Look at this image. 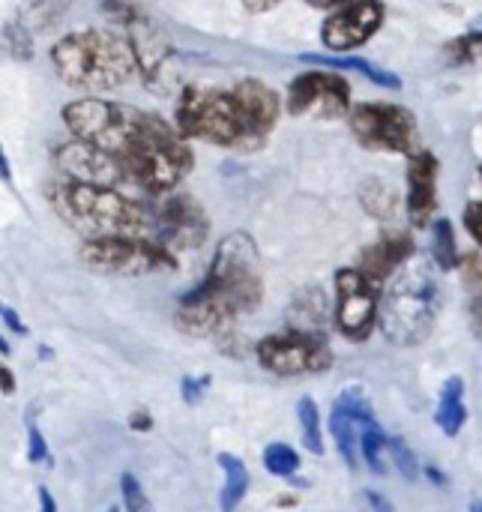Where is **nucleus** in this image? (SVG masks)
Returning <instances> with one entry per match:
<instances>
[{
  "label": "nucleus",
  "instance_id": "c9c22d12",
  "mask_svg": "<svg viewBox=\"0 0 482 512\" xmlns=\"http://www.w3.org/2000/svg\"><path fill=\"white\" fill-rule=\"evenodd\" d=\"M0 318L6 321V327H9L12 333H27V330H24V324H21V318H18V312H15V309H9V306H3V303H0Z\"/></svg>",
  "mask_w": 482,
  "mask_h": 512
},
{
  "label": "nucleus",
  "instance_id": "aec40b11",
  "mask_svg": "<svg viewBox=\"0 0 482 512\" xmlns=\"http://www.w3.org/2000/svg\"><path fill=\"white\" fill-rule=\"evenodd\" d=\"M219 468L225 474V486L219 492V507H222V512H234L249 492V468L243 459H237L231 453L219 456Z\"/></svg>",
  "mask_w": 482,
  "mask_h": 512
},
{
  "label": "nucleus",
  "instance_id": "4be33fe9",
  "mask_svg": "<svg viewBox=\"0 0 482 512\" xmlns=\"http://www.w3.org/2000/svg\"><path fill=\"white\" fill-rule=\"evenodd\" d=\"M69 3L72 0H24V6L18 12V24L27 27L30 33L48 30V27H54L66 15Z\"/></svg>",
  "mask_w": 482,
  "mask_h": 512
},
{
  "label": "nucleus",
  "instance_id": "39448f33",
  "mask_svg": "<svg viewBox=\"0 0 482 512\" xmlns=\"http://www.w3.org/2000/svg\"><path fill=\"white\" fill-rule=\"evenodd\" d=\"M63 120L72 138L93 144L114 156H129L162 126L159 114L138 111L132 105L108 102V99H75L63 108Z\"/></svg>",
  "mask_w": 482,
  "mask_h": 512
},
{
  "label": "nucleus",
  "instance_id": "72a5a7b5",
  "mask_svg": "<svg viewBox=\"0 0 482 512\" xmlns=\"http://www.w3.org/2000/svg\"><path fill=\"white\" fill-rule=\"evenodd\" d=\"M465 228H468V234L482 246V198L471 201L465 207Z\"/></svg>",
  "mask_w": 482,
  "mask_h": 512
},
{
  "label": "nucleus",
  "instance_id": "f03ea898",
  "mask_svg": "<svg viewBox=\"0 0 482 512\" xmlns=\"http://www.w3.org/2000/svg\"><path fill=\"white\" fill-rule=\"evenodd\" d=\"M261 294L264 279L258 246L249 234L234 231L219 243L201 285L180 297L174 324L186 336H213L237 315L255 312Z\"/></svg>",
  "mask_w": 482,
  "mask_h": 512
},
{
  "label": "nucleus",
  "instance_id": "7ed1b4c3",
  "mask_svg": "<svg viewBox=\"0 0 482 512\" xmlns=\"http://www.w3.org/2000/svg\"><path fill=\"white\" fill-rule=\"evenodd\" d=\"M57 213L87 237H147L156 234L153 207L138 198L120 195L114 189H99L87 183H63L51 192Z\"/></svg>",
  "mask_w": 482,
  "mask_h": 512
},
{
  "label": "nucleus",
  "instance_id": "1a4fd4ad",
  "mask_svg": "<svg viewBox=\"0 0 482 512\" xmlns=\"http://www.w3.org/2000/svg\"><path fill=\"white\" fill-rule=\"evenodd\" d=\"M258 363L282 378L297 375H321L333 363V351L321 333H303V330H285L273 333L258 345Z\"/></svg>",
  "mask_w": 482,
  "mask_h": 512
},
{
  "label": "nucleus",
  "instance_id": "49530a36",
  "mask_svg": "<svg viewBox=\"0 0 482 512\" xmlns=\"http://www.w3.org/2000/svg\"><path fill=\"white\" fill-rule=\"evenodd\" d=\"M480 180H482V165H480Z\"/></svg>",
  "mask_w": 482,
  "mask_h": 512
},
{
  "label": "nucleus",
  "instance_id": "b1692460",
  "mask_svg": "<svg viewBox=\"0 0 482 512\" xmlns=\"http://www.w3.org/2000/svg\"><path fill=\"white\" fill-rule=\"evenodd\" d=\"M360 456L375 474H387V435L381 426H360Z\"/></svg>",
  "mask_w": 482,
  "mask_h": 512
},
{
  "label": "nucleus",
  "instance_id": "dca6fc26",
  "mask_svg": "<svg viewBox=\"0 0 482 512\" xmlns=\"http://www.w3.org/2000/svg\"><path fill=\"white\" fill-rule=\"evenodd\" d=\"M414 255V240H411V234H387V237H381L375 246H369L363 255H360V273L363 276H369L378 288H381V282L387 279V276H393L408 258Z\"/></svg>",
  "mask_w": 482,
  "mask_h": 512
},
{
  "label": "nucleus",
  "instance_id": "9d476101",
  "mask_svg": "<svg viewBox=\"0 0 482 512\" xmlns=\"http://www.w3.org/2000/svg\"><path fill=\"white\" fill-rule=\"evenodd\" d=\"M57 165L63 168V174H69L75 183H87V186H99V189H114L120 195H141L135 177L129 174L126 162L114 153H105L93 144L84 141H69L63 147L54 150Z\"/></svg>",
  "mask_w": 482,
  "mask_h": 512
},
{
  "label": "nucleus",
  "instance_id": "a19ab883",
  "mask_svg": "<svg viewBox=\"0 0 482 512\" xmlns=\"http://www.w3.org/2000/svg\"><path fill=\"white\" fill-rule=\"evenodd\" d=\"M36 492H39V512H57V504H54V498H51V492L45 486H39Z\"/></svg>",
  "mask_w": 482,
  "mask_h": 512
},
{
  "label": "nucleus",
  "instance_id": "bb28decb",
  "mask_svg": "<svg viewBox=\"0 0 482 512\" xmlns=\"http://www.w3.org/2000/svg\"><path fill=\"white\" fill-rule=\"evenodd\" d=\"M0 51L15 57V60H30L33 57V48H30V30L21 27L18 21L12 24H3L0 27Z\"/></svg>",
  "mask_w": 482,
  "mask_h": 512
},
{
  "label": "nucleus",
  "instance_id": "9b49d317",
  "mask_svg": "<svg viewBox=\"0 0 482 512\" xmlns=\"http://www.w3.org/2000/svg\"><path fill=\"white\" fill-rule=\"evenodd\" d=\"M288 111L294 117L336 120L351 111V84L339 72H300L288 84Z\"/></svg>",
  "mask_w": 482,
  "mask_h": 512
},
{
  "label": "nucleus",
  "instance_id": "7c9ffc66",
  "mask_svg": "<svg viewBox=\"0 0 482 512\" xmlns=\"http://www.w3.org/2000/svg\"><path fill=\"white\" fill-rule=\"evenodd\" d=\"M387 453L393 456L396 468H399L405 477H417V474H420L417 459H414V453L408 450V444H405L402 438H387Z\"/></svg>",
  "mask_w": 482,
  "mask_h": 512
},
{
  "label": "nucleus",
  "instance_id": "423d86ee",
  "mask_svg": "<svg viewBox=\"0 0 482 512\" xmlns=\"http://www.w3.org/2000/svg\"><path fill=\"white\" fill-rule=\"evenodd\" d=\"M438 309H441V285L435 273L426 264H411L393 279L378 309V324L393 345L411 348L432 333Z\"/></svg>",
  "mask_w": 482,
  "mask_h": 512
},
{
  "label": "nucleus",
  "instance_id": "6e6552de",
  "mask_svg": "<svg viewBox=\"0 0 482 512\" xmlns=\"http://www.w3.org/2000/svg\"><path fill=\"white\" fill-rule=\"evenodd\" d=\"M354 138L366 150L381 153H417V117L393 102H363L348 111Z\"/></svg>",
  "mask_w": 482,
  "mask_h": 512
},
{
  "label": "nucleus",
  "instance_id": "a211bd4d",
  "mask_svg": "<svg viewBox=\"0 0 482 512\" xmlns=\"http://www.w3.org/2000/svg\"><path fill=\"white\" fill-rule=\"evenodd\" d=\"M468 420V405H465V381L459 375L447 378L441 387V399H438V411H435V426L447 435L456 438L465 429Z\"/></svg>",
  "mask_w": 482,
  "mask_h": 512
},
{
  "label": "nucleus",
  "instance_id": "6ab92c4d",
  "mask_svg": "<svg viewBox=\"0 0 482 512\" xmlns=\"http://www.w3.org/2000/svg\"><path fill=\"white\" fill-rule=\"evenodd\" d=\"M288 327L291 330H303V333H321L324 336V324H327V297L321 288H306L288 309Z\"/></svg>",
  "mask_w": 482,
  "mask_h": 512
},
{
  "label": "nucleus",
  "instance_id": "2f4dec72",
  "mask_svg": "<svg viewBox=\"0 0 482 512\" xmlns=\"http://www.w3.org/2000/svg\"><path fill=\"white\" fill-rule=\"evenodd\" d=\"M27 459H30L33 465L51 462L48 447H45V438H42V432H39L36 426H30V432H27Z\"/></svg>",
  "mask_w": 482,
  "mask_h": 512
},
{
  "label": "nucleus",
  "instance_id": "58836bf2",
  "mask_svg": "<svg viewBox=\"0 0 482 512\" xmlns=\"http://www.w3.org/2000/svg\"><path fill=\"white\" fill-rule=\"evenodd\" d=\"M471 324H474L477 336L482 339V294H477L474 303H471Z\"/></svg>",
  "mask_w": 482,
  "mask_h": 512
},
{
  "label": "nucleus",
  "instance_id": "c03bdc74",
  "mask_svg": "<svg viewBox=\"0 0 482 512\" xmlns=\"http://www.w3.org/2000/svg\"><path fill=\"white\" fill-rule=\"evenodd\" d=\"M0 354H3V357H6V354H9V342H6V339H3V336H0Z\"/></svg>",
  "mask_w": 482,
  "mask_h": 512
},
{
  "label": "nucleus",
  "instance_id": "e433bc0d",
  "mask_svg": "<svg viewBox=\"0 0 482 512\" xmlns=\"http://www.w3.org/2000/svg\"><path fill=\"white\" fill-rule=\"evenodd\" d=\"M129 429H132V432H150V429H153L150 414H144V411L132 414V417H129Z\"/></svg>",
  "mask_w": 482,
  "mask_h": 512
},
{
  "label": "nucleus",
  "instance_id": "0eeeda50",
  "mask_svg": "<svg viewBox=\"0 0 482 512\" xmlns=\"http://www.w3.org/2000/svg\"><path fill=\"white\" fill-rule=\"evenodd\" d=\"M81 261L108 276H147L174 270V252L147 237H87L78 249Z\"/></svg>",
  "mask_w": 482,
  "mask_h": 512
},
{
  "label": "nucleus",
  "instance_id": "2eb2a0df",
  "mask_svg": "<svg viewBox=\"0 0 482 512\" xmlns=\"http://www.w3.org/2000/svg\"><path fill=\"white\" fill-rule=\"evenodd\" d=\"M438 204V159L429 150L411 153L408 162V213L414 228H426L432 222Z\"/></svg>",
  "mask_w": 482,
  "mask_h": 512
},
{
  "label": "nucleus",
  "instance_id": "c756f323",
  "mask_svg": "<svg viewBox=\"0 0 482 512\" xmlns=\"http://www.w3.org/2000/svg\"><path fill=\"white\" fill-rule=\"evenodd\" d=\"M102 9L114 24H123V27H129L132 21H138L144 15L138 0H102Z\"/></svg>",
  "mask_w": 482,
  "mask_h": 512
},
{
  "label": "nucleus",
  "instance_id": "4c0bfd02",
  "mask_svg": "<svg viewBox=\"0 0 482 512\" xmlns=\"http://www.w3.org/2000/svg\"><path fill=\"white\" fill-rule=\"evenodd\" d=\"M0 390L9 396V393H15V375H12V369L0 360Z\"/></svg>",
  "mask_w": 482,
  "mask_h": 512
},
{
  "label": "nucleus",
  "instance_id": "a18cd8bd",
  "mask_svg": "<svg viewBox=\"0 0 482 512\" xmlns=\"http://www.w3.org/2000/svg\"><path fill=\"white\" fill-rule=\"evenodd\" d=\"M471 512H482V501H471Z\"/></svg>",
  "mask_w": 482,
  "mask_h": 512
},
{
  "label": "nucleus",
  "instance_id": "4468645a",
  "mask_svg": "<svg viewBox=\"0 0 482 512\" xmlns=\"http://www.w3.org/2000/svg\"><path fill=\"white\" fill-rule=\"evenodd\" d=\"M384 24V3L381 0H351L324 21L321 42L333 51H351L366 45Z\"/></svg>",
  "mask_w": 482,
  "mask_h": 512
},
{
  "label": "nucleus",
  "instance_id": "ddd939ff",
  "mask_svg": "<svg viewBox=\"0 0 482 512\" xmlns=\"http://www.w3.org/2000/svg\"><path fill=\"white\" fill-rule=\"evenodd\" d=\"M156 213V234L153 240L162 243L171 252H183V249H195L207 240L210 222L201 210V204L189 195L180 192H168V198L162 204L153 207Z\"/></svg>",
  "mask_w": 482,
  "mask_h": 512
},
{
  "label": "nucleus",
  "instance_id": "f704fd0d",
  "mask_svg": "<svg viewBox=\"0 0 482 512\" xmlns=\"http://www.w3.org/2000/svg\"><path fill=\"white\" fill-rule=\"evenodd\" d=\"M462 267H465V273H468V282H471V285H474V288H477V291L482 294V264H480V258H477V255H471V258H465V264H462Z\"/></svg>",
  "mask_w": 482,
  "mask_h": 512
},
{
  "label": "nucleus",
  "instance_id": "c85d7f7f",
  "mask_svg": "<svg viewBox=\"0 0 482 512\" xmlns=\"http://www.w3.org/2000/svg\"><path fill=\"white\" fill-rule=\"evenodd\" d=\"M120 492H123V510L150 512V501H147V495H144V489H141V483H138L135 474L126 471V474L120 477Z\"/></svg>",
  "mask_w": 482,
  "mask_h": 512
},
{
  "label": "nucleus",
  "instance_id": "f3484780",
  "mask_svg": "<svg viewBox=\"0 0 482 512\" xmlns=\"http://www.w3.org/2000/svg\"><path fill=\"white\" fill-rule=\"evenodd\" d=\"M303 63H315L321 69H333V72H360V75H366L378 87L402 90V78L396 72L381 69L378 63H372L366 57H351V54H336V57H327V54H303Z\"/></svg>",
  "mask_w": 482,
  "mask_h": 512
},
{
  "label": "nucleus",
  "instance_id": "a878e982",
  "mask_svg": "<svg viewBox=\"0 0 482 512\" xmlns=\"http://www.w3.org/2000/svg\"><path fill=\"white\" fill-rule=\"evenodd\" d=\"M264 468H267L273 477H285V480H291V477L300 471V453H297L294 447L282 444V441L267 444V450H264Z\"/></svg>",
  "mask_w": 482,
  "mask_h": 512
},
{
  "label": "nucleus",
  "instance_id": "5701e85b",
  "mask_svg": "<svg viewBox=\"0 0 482 512\" xmlns=\"http://www.w3.org/2000/svg\"><path fill=\"white\" fill-rule=\"evenodd\" d=\"M432 255H435V264L441 270H456L459 267V243H456V231H453V222L450 219H438L435 222V243H432Z\"/></svg>",
  "mask_w": 482,
  "mask_h": 512
},
{
  "label": "nucleus",
  "instance_id": "f257e3e1",
  "mask_svg": "<svg viewBox=\"0 0 482 512\" xmlns=\"http://www.w3.org/2000/svg\"><path fill=\"white\" fill-rule=\"evenodd\" d=\"M279 120V96L273 87L246 78L231 90L186 87L174 108V129L183 138L210 141L216 147L252 153L264 147Z\"/></svg>",
  "mask_w": 482,
  "mask_h": 512
},
{
  "label": "nucleus",
  "instance_id": "393cba45",
  "mask_svg": "<svg viewBox=\"0 0 482 512\" xmlns=\"http://www.w3.org/2000/svg\"><path fill=\"white\" fill-rule=\"evenodd\" d=\"M297 417H300V432H303V444L309 453L321 456L324 453V432H321V414H318V405L315 399H300L297 405Z\"/></svg>",
  "mask_w": 482,
  "mask_h": 512
},
{
  "label": "nucleus",
  "instance_id": "473e14b6",
  "mask_svg": "<svg viewBox=\"0 0 482 512\" xmlns=\"http://www.w3.org/2000/svg\"><path fill=\"white\" fill-rule=\"evenodd\" d=\"M207 387H210V378H207V375H201V378H183V384H180L183 402H186V405H198Z\"/></svg>",
  "mask_w": 482,
  "mask_h": 512
},
{
  "label": "nucleus",
  "instance_id": "20e7f679",
  "mask_svg": "<svg viewBox=\"0 0 482 512\" xmlns=\"http://www.w3.org/2000/svg\"><path fill=\"white\" fill-rule=\"evenodd\" d=\"M57 75L78 90H114L135 78L138 63L129 39L111 30H78L51 48Z\"/></svg>",
  "mask_w": 482,
  "mask_h": 512
},
{
  "label": "nucleus",
  "instance_id": "cd10ccee",
  "mask_svg": "<svg viewBox=\"0 0 482 512\" xmlns=\"http://www.w3.org/2000/svg\"><path fill=\"white\" fill-rule=\"evenodd\" d=\"M447 57H450V63H456V66H468V63H480L482 60V33H465V36H459V39H453V42H447Z\"/></svg>",
  "mask_w": 482,
  "mask_h": 512
},
{
  "label": "nucleus",
  "instance_id": "ea45409f",
  "mask_svg": "<svg viewBox=\"0 0 482 512\" xmlns=\"http://www.w3.org/2000/svg\"><path fill=\"white\" fill-rule=\"evenodd\" d=\"M282 0H243V6L249 9V12H270V9H276Z\"/></svg>",
  "mask_w": 482,
  "mask_h": 512
},
{
  "label": "nucleus",
  "instance_id": "37998d69",
  "mask_svg": "<svg viewBox=\"0 0 482 512\" xmlns=\"http://www.w3.org/2000/svg\"><path fill=\"white\" fill-rule=\"evenodd\" d=\"M0 180H12V168H9V159L0 147Z\"/></svg>",
  "mask_w": 482,
  "mask_h": 512
},
{
  "label": "nucleus",
  "instance_id": "79ce46f5",
  "mask_svg": "<svg viewBox=\"0 0 482 512\" xmlns=\"http://www.w3.org/2000/svg\"><path fill=\"white\" fill-rule=\"evenodd\" d=\"M306 3L315 6V9H339V6H345L351 0H306Z\"/></svg>",
  "mask_w": 482,
  "mask_h": 512
},
{
  "label": "nucleus",
  "instance_id": "412c9836",
  "mask_svg": "<svg viewBox=\"0 0 482 512\" xmlns=\"http://www.w3.org/2000/svg\"><path fill=\"white\" fill-rule=\"evenodd\" d=\"M330 432H333V438H336V447H339V456L351 465V468H357L360 465V438H357V423H354V417L336 402L333 405V411H330Z\"/></svg>",
  "mask_w": 482,
  "mask_h": 512
},
{
  "label": "nucleus",
  "instance_id": "f8f14e48",
  "mask_svg": "<svg viewBox=\"0 0 482 512\" xmlns=\"http://www.w3.org/2000/svg\"><path fill=\"white\" fill-rule=\"evenodd\" d=\"M381 288L363 276L357 267H345L336 273V327L345 339L363 342L378 324Z\"/></svg>",
  "mask_w": 482,
  "mask_h": 512
}]
</instances>
